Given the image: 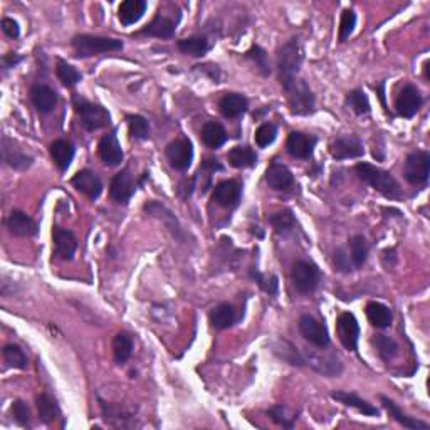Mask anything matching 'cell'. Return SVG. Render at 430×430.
I'll list each match as a JSON object with an SVG mask.
<instances>
[{"label":"cell","instance_id":"1","mask_svg":"<svg viewBox=\"0 0 430 430\" xmlns=\"http://www.w3.org/2000/svg\"><path fill=\"white\" fill-rule=\"evenodd\" d=\"M303 61H305V51H303L301 42L298 37L289 39L286 44H283L278 51V71H279V82L283 89H286L298 76L301 69Z\"/></svg>","mask_w":430,"mask_h":430},{"label":"cell","instance_id":"2","mask_svg":"<svg viewBox=\"0 0 430 430\" xmlns=\"http://www.w3.org/2000/svg\"><path fill=\"white\" fill-rule=\"evenodd\" d=\"M355 172L360 177V180L365 181L366 185H370L373 190L380 192L386 199H398L402 195L400 183H398L392 173L384 170V168H378L375 165L363 161V163H358L355 167Z\"/></svg>","mask_w":430,"mask_h":430},{"label":"cell","instance_id":"3","mask_svg":"<svg viewBox=\"0 0 430 430\" xmlns=\"http://www.w3.org/2000/svg\"><path fill=\"white\" fill-rule=\"evenodd\" d=\"M71 46L74 49V56L80 59L100 56V54L106 53H118V51L123 49V42L120 39L101 37V35L89 34H80L76 37H73Z\"/></svg>","mask_w":430,"mask_h":430},{"label":"cell","instance_id":"4","mask_svg":"<svg viewBox=\"0 0 430 430\" xmlns=\"http://www.w3.org/2000/svg\"><path fill=\"white\" fill-rule=\"evenodd\" d=\"M73 106L74 111H76L78 118H80V123L84 129L88 132H96V129L106 128L111 121L108 109L102 108L101 105L96 102H91L81 96H73Z\"/></svg>","mask_w":430,"mask_h":430},{"label":"cell","instance_id":"5","mask_svg":"<svg viewBox=\"0 0 430 430\" xmlns=\"http://www.w3.org/2000/svg\"><path fill=\"white\" fill-rule=\"evenodd\" d=\"M284 91L287 94L291 113L296 114V116H307V114L316 111V98H314L313 91L305 80L296 78Z\"/></svg>","mask_w":430,"mask_h":430},{"label":"cell","instance_id":"6","mask_svg":"<svg viewBox=\"0 0 430 430\" xmlns=\"http://www.w3.org/2000/svg\"><path fill=\"white\" fill-rule=\"evenodd\" d=\"M291 279L298 293L311 294L321 281V271L311 260H296L291 271Z\"/></svg>","mask_w":430,"mask_h":430},{"label":"cell","instance_id":"7","mask_svg":"<svg viewBox=\"0 0 430 430\" xmlns=\"http://www.w3.org/2000/svg\"><path fill=\"white\" fill-rule=\"evenodd\" d=\"M404 175L409 183L424 187L427 185L430 175V155L429 152L410 153L404 163Z\"/></svg>","mask_w":430,"mask_h":430},{"label":"cell","instance_id":"8","mask_svg":"<svg viewBox=\"0 0 430 430\" xmlns=\"http://www.w3.org/2000/svg\"><path fill=\"white\" fill-rule=\"evenodd\" d=\"M135 190L136 181L129 167H126L120 173H116L111 179V183H109V197H111L113 202L120 205L128 204Z\"/></svg>","mask_w":430,"mask_h":430},{"label":"cell","instance_id":"9","mask_svg":"<svg viewBox=\"0 0 430 430\" xmlns=\"http://www.w3.org/2000/svg\"><path fill=\"white\" fill-rule=\"evenodd\" d=\"M298 328L301 337L310 343V345L316 346V348H326L330 346V334L326 326L319 323L310 314H303L298 321Z\"/></svg>","mask_w":430,"mask_h":430},{"label":"cell","instance_id":"10","mask_svg":"<svg viewBox=\"0 0 430 430\" xmlns=\"http://www.w3.org/2000/svg\"><path fill=\"white\" fill-rule=\"evenodd\" d=\"M165 155H167V160L172 168H175L179 172L188 170L193 160V147L190 140L179 138V140L172 141L167 150H165Z\"/></svg>","mask_w":430,"mask_h":430},{"label":"cell","instance_id":"11","mask_svg":"<svg viewBox=\"0 0 430 430\" xmlns=\"http://www.w3.org/2000/svg\"><path fill=\"white\" fill-rule=\"evenodd\" d=\"M0 150H2V161L7 165V167L14 168V170H27V168L34 163L33 156L27 155V153L24 152L14 140H10L9 136H2Z\"/></svg>","mask_w":430,"mask_h":430},{"label":"cell","instance_id":"12","mask_svg":"<svg viewBox=\"0 0 430 430\" xmlns=\"http://www.w3.org/2000/svg\"><path fill=\"white\" fill-rule=\"evenodd\" d=\"M143 210L147 212V214L152 215V217H155V219H159L160 222H163L165 227H167V231L170 232V234L177 240L183 242V240L187 239V235H185L183 229H181V226H180L179 219H177V217L173 215L172 212L168 210V208L165 207L163 204L156 202V200H150V202L145 204Z\"/></svg>","mask_w":430,"mask_h":430},{"label":"cell","instance_id":"13","mask_svg":"<svg viewBox=\"0 0 430 430\" xmlns=\"http://www.w3.org/2000/svg\"><path fill=\"white\" fill-rule=\"evenodd\" d=\"M337 330L341 345L346 350L357 351L358 340H360V325H358V319L355 318V314L348 313V311L341 313L338 316Z\"/></svg>","mask_w":430,"mask_h":430},{"label":"cell","instance_id":"14","mask_svg":"<svg viewBox=\"0 0 430 430\" xmlns=\"http://www.w3.org/2000/svg\"><path fill=\"white\" fill-rule=\"evenodd\" d=\"M330 153L334 160H348L360 159L365 155V148L360 138L355 135H341L331 143Z\"/></svg>","mask_w":430,"mask_h":430},{"label":"cell","instance_id":"15","mask_svg":"<svg viewBox=\"0 0 430 430\" xmlns=\"http://www.w3.org/2000/svg\"><path fill=\"white\" fill-rule=\"evenodd\" d=\"M318 143V138L313 135H306L301 132L289 133L286 141V150L293 159L298 160H310L313 156L314 147Z\"/></svg>","mask_w":430,"mask_h":430},{"label":"cell","instance_id":"16","mask_svg":"<svg viewBox=\"0 0 430 430\" xmlns=\"http://www.w3.org/2000/svg\"><path fill=\"white\" fill-rule=\"evenodd\" d=\"M420 106H422V94L419 88L413 84L404 86V89L398 93L395 101V109L398 116L413 118L417 113H419Z\"/></svg>","mask_w":430,"mask_h":430},{"label":"cell","instance_id":"17","mask_svg":"<svg viewBox=\"0 0 430 430\" xmlns=\"http://www.w3.org/2000/svg\"><path fill=\"white\" fill-rule=\"evenodd\" d=\"M98 155H100L102 163L108 165V167H118V165H121V161L125 159V153L121 150L120 141H118L116 129H113L111 133L101 138L100 145H98Z\"/></svg>","mask_w":430,"mask_h":430},{"label":"cell","instance_id":"18","mask_svg":"<svg viewBox=\"0 0 430 430\" xmlns=\"http://www.w3.org/2000/svg\"><path fill=\"white\" fill-rule=\"evenodd\" d=\"M53 240H54V258L61 260H73L78 249V240L74 234L66 229L54 226L53 229Z\"/></svg>","mask_w":430,"mask_h":430},{"label":"cell","instance_id":"19","mask_svg":"<svg viewBox=\"0 0 430 430\" xmlns=\"http://www.w3.org/2000/svg\"><path fill=\"white\" fill-rule=\"evenodd\" d=\"M240 195H242V187L239 181L235 180H224L215 185L214 188V202L224 208H235L240 202Z\"/></svg>","mask_w":430,"mask_h":430},{"label":"cell","instance_id":"20","mask_svg":"<svg viewBox=\"0 0 430 430\" xmlns=\"http://www.w3.org/2000/svg\"><path fill=\"white\" fill-rule=\"evenodd\" d=\"M6 226L9 229L10 234L15 235V238H34V235H37L39 232L35 220L22 210L12 212V214L7 217Z\"/></svg>","mask_w":430,"mask_h":430},{"label":"cell","instance_id":"21","mask_svg":"<svg viewBox=\"0 0 430 430\" xmlns=\"http://www.w3.org/2000/svg\"><path fill=\"white\" fill-rule=\"evenodd\" d=\"M71 183H73V187L76 188L78 192L84 193V195L91 200H96L102 192L101 179L93 170H88V168L78 172L76 175L73 177V180H71Z\"/></svg>","mask_w":430,"mask_h":430},{"label":"cell","instance_id":"22","mask_svg":"<svg viewBox=\"0 0 430 430\" xmlns=\"http://www.w3.org/2000/svg\"><path fill=\"white\" fill-rule=\"evenodd\" d=\"M177 22L173 19L167 17L161 12L153 17V21L148 24L145 29H141L136 35H148V37H159V39H172L175 35Z\"/></svg>","mask_w":430,"mask_h":430},{"label":"cell","instance_id":"23","mask_svg":"<svg viewBox=\"0 0 430 430\" xmlns=\"http://www.w3.org/2000/svg\"><path fill=\"white\" fill-rule=\"evenodd\" d=\"M266 181L274 190H289L294 185V177L286 165L272 161L266 170Z\"/></svg>","mask_w":430,"mask_h":430},{"label":"cell","instance_id":"24","mask_svg":"<svg viewBox=\"0 0 430 430\" xmlns=\"http://www.w3.org/2000/svg\"><path fill=\"white\" fill-rule=\"evenodd\" d=\"M30 100L39 113L47 114L57 105V93L47 84H34L30 88Z\"/></svg>","mask_w":430,"mask_h":430},{"label":"cell","instance_id":"25","mask_svg":"<svg viewBox=\"0 0 430 430\" xmlns=\"http://www.w3.org/2000/svg\"><path fill=\"white\" fill-rule=\"evenodd\" d=\"M249 108V101L244 94L239 93H227L220 98L219 101V109L224 116L229 118V120H235V118H240L244 113L247 111Z\"/></svg>","mask_w":430,"mask_h":430},{"label":"cell","instance_id":"26","mask_svg":"<svg viewBox=\"0 0 430 430\" xmlns=\"http://www.w3.org/2000/svg\"><path fill=\"white\" fill-rule=\"evenodd\" d=\"M306 363H310V366H313L318 373L325 375V377H338L343 372L341 361L333 355L311 353L307 355Z\"/></svg>","mask_w":430,"mask_h":430},{"label":"cell","instance_id":"27","mask_svg":"<svg viewBox=\"0 0 430 430\" xmlns=\"http://www.w3.org/2000/svg\"><path fill=\"white\" fill-rule=\"evenodd\" d=\"M380 402L384 404L386 412L390 413V417H392L395 422H398L400 425H404L405 429H410V430H427L429 429L427 422L417 420V419H413V417H409L405 412H402V409L398 407L392 398L380 395Z\"/></svg>","mask_w":430,"mask_h":430},{"label":"cell","instance_id":"28","mask_svg":"<svg viewBox=\"0 0 430 430\" xmlns=\"http://www.w3.org/2000/svg\"><path fill=\"white\" fill-rule=\"evenodd\" d=\"M49 152L54 165H56L61 172H66L69 168L71 161L74 159L76 148H74V145L68 140H54L53 143H51Z\"/></svg>","mask_w":430,"mask_h":430},{"label":"cell","instance_id":"29","mask_svg":"<svg viewBox=\"0 0 430 430\" xmlns=\"http://www.w3.org/2000/svg\"><path fill=\"white\" fill-rule=\"evenodd\" d=\"M148 9V3L145 0H126L118 7V19L123 26H132L143 17Z\"/></svg>","mask_w":430,"mask_h":430},{"label":"cell","instance_id":"30","mask_svg":"<svg viewBox=\"0 0 430 430\" xmlns=\"http://www.w3.org/2000/svg\"><path fill=\"white\" fill-rule=\"evenodd\" d=\"M331 398L338 400L340 404L346 405V407H353L357 409L358 412H361L363 415H368V417H378V409L373 407L370 402L363 400L357 395V393H351V392H331Z\"/></svg>","mask_w":430,"mask_h":430},{"label":"cell","instance_id":"31","mask_svg":"<svg viewBox=\"0 0 430 430\" xmlns=\"http://www.w3.org/2000/svg\"><path fill=\"white\" fill-rule=\"evenodd\" d=\"M208 319H210L212 326H214L215 330H227L238 321V314H235L234 306L229 305V303H222V305L215 306L214 310L210 311Z\"/></svg>","mask_w":430,"mask_h":430},{"label":"cell","instance_id":"32","mask_svg":"<svg viewBox=\"0 0 430 430\" xmlns=\"http://www.w3.org/2000/svg\"><path fill=\"white\" fill-rule=\"evenodd\" d=\"M200 135H202V141L205 147L210 150L220 148L229 138L226 128H224L220 123H217V121H208V123H205Z\"/></svg>","mask_w":430,"mask_h":430},{"label":"cell","instance_id":"33","mask_svg":"<svg viewBox=\"0 0 430 430\" xmlns=\"http://www.w3.org/2000/svg\"><path fill=\"white\" fill-rule=\"evenodd\" d=\"M272 351L278 355L279 358H283L284 361L289 363L293 366H305L306 365V358L299 353V350L296 348L291 341L287 340H276L272 343Z\"/></svg>","mask_w":430,"mask_h":430},{"label":"cell","instance_id":"34","mask_svg":"<svg viewBox=\"0 0 430 430\" xmlns=\"http://www.w3.org/2000/svg\"><path fill=\"white\" fill-rule=\"evenodd\" d=\"M100 405H101V413L102 419H105L108 424L118 425V427H125L128 424V420L132 419V412H128L125 407L118 404H108V402L101 400L100 398Z\"/></svg>","mask_w":430,"mask_h":430},{"label":"cell","instance_id":"35","mask_svg":"<svg viewBox=\"0 0 430 430\" xmlns=\"http://www.w3.org/2000/svg\"><path fill=\"white\" fill-rule=\"evenodd\" d=\"M366 316H368V321L372 323L375 328L385 330L392 325V311H390L388 306L382 305V303H368L366 305Z\"/></svg>","mask_w":430,"mask_h":430},{"label":"cell","instance_id":"36","mask_svg":"<svg viewBox=\"0 0 430 430\" xmlns=\"http://www.w3.org/2000/svg\"><path fill=\"white\" fill-rule=\"evenodd\" d=\"M229 163L234 168H251L258 163V153L251 147H234L227 153Z\"/></svg>","mask_w":430,"mask_h":430},{"label":"cell","instance_id":"37","mask_svg":"<svg viewBox=\"0 0 430 430\" xmlns=\"http://www.w3.org/2000/svg\"><path fill=\"white\" fill-rule=\"evenodd\" d=\"M177 46H179L181 54L192 57H202L208 53V49H210V44H208L207 39L199 37V35L180 39V41L177 42Z\"/></svg>","mask_w":430,"mask_h":430},{"label":"cell","instance_id":"38","mask_svg":"<svg viewBox=\"0 0 430 430\" xmlns=\"http://www.w3.org/2000/svg\"><path fill=\"white\" fill-rule=\"evenodd\" d=\"M37 410H39V419H41L44 424H53L54 420H57L61 417V409L56 404L53 397L47 395V393H41L37 398Z\"/></svg>","mask_w":430,"mask_h":430},{"label":"cell","instance_id":"39","mask_svg":"<svg viewBox=\"0 0 430 430\" xmlns=\"http://www.w3.org/2000/svg\"><path fill=\"white\" fill-rule=\"evenodd\" d=\"M133 353V338L128 333L121 331L113 338V357L118 365H123L129 360Z\"/></svg>","mask_w":430,"mask_h":430},{"label":"cell","instance_id":"40","mask_svg":"<svg viewBox=\"0 0 430 430\" xmlns=\"http://www.w3.org/2000/svg\"><path fill=\"white\" fill-rule=\"evenodd\" d=\"M267 219H269V224L278 234H287V232H291L296 227V217L289 208L274 212Z\"/></svg>","mask_w":430,"mask_h":430},{"label":"cell","instance_id":"41","mask_svg":"<svg viewBox=\"0 0 430 430\" xmlns=\"http://www.w3.org/2000/svg\"><path fill=\"white\" fill-rule=\"evenodd\" d=\"M350 244V252H351V262H353V267L360 269L363 267V264L366 262L368 259V244H366V239L363 235H353L348 240Z\"/></svg>","mask_w":430,"mask_h":430},{"label":"cell","instance_id":"42","mask_svg":"<svg viewBox=\"0 0 430 430\" xmlns=\"http://www.w3.org/2000/svg\"><path fill=\"white\" fill-rule=\"evenodd\" d=\"M372 345L377 348L378 357L384 361H390L397 357L398 353V345L395 340L385 337V334H375L372 338Z\"/></svg>","mask_w":430,"mask_h":430},{"label":"cell","instance_id":"43","mask_svg":"<svg viewBox=\"0 0 430 430\" xmlns=\"http://www.w3.org/2000/svg\"><path fill=\"white\" fill-rule=\"evenodd\" d=\"M244 57L252 61V64L256 66V69H258V73L260 74V76H264V78L269 76L271 74L269 57H267V53L262 49V47L254 44L246 54H244Z\"/></svg>","mask_w":430,"mask_h":430},{"label":"cell","instance_id":"44","mask_svg":"<svg viewBox=\"0 0 430 430\" xmlns=\"http://www.w3.org/2000/svg\"><path fill=\"white\" fill-rule=\"evenodd\" d=\"M126 125H128V133L133 140H148L150 123L147 118L140 116V114H128Z\"/></svg>","mask_w":430,"mask_h":430},{"label":"cell","instance_id":"45","mask_svg":"<svg viewBox=\"0 0 430 430\" xmlns=\"http://www.w3.org/2000/svg\"><path fill=\"white\" fill-rule=\"evenodd\" d=\"M56 74L57 80L61 81L62 86H66V88H74V86L82 80L80 71L74 68V66L68 64L66 61H62V59H57Z\"/></svg>","mask_w":430,"mask_h":430},{"label":"cell","instance_id":"46","mask_svg":"<svg viewBox=\"0 0 430 430\" xmlns=\"http://www.w3.org/2000/svg\"><path fill=\"white\" fill-rule=\"evenodd\" d=\"M346 105L353 109L355 114L361 116V114H368L372 111V106H370V100L366 96V93L363 89H353L346 94Z\"/></svg>","mask_w":430,"mask_h":430},{"label":"cell","instance_id":"47","mask_svg":"<svg viewBox=\"0 0 430 430\" xmlns=\"http://www.w3.org/2000/svg\"><path fill=\"white\" fill-rule=\"evenodd\" d=\"M267 415L271 417L272 422H276L284 429H293L294 422L298 420V413L291 412L286 405H274V407L267 410Z\"/></svg>","mask_w":430,"mask_h":430},{"label":"cell","instance_id":"48","mask_svg":"<svg viewBox=\"0 0 430 430\" xmlns=\"http://www.w3.org/2000/svg\"><path fill=\"white\" fill-rule=\"evenodd\" d=\"M3 360H6L12 368L17 370H26L27 368V355L24 353V350L17 345H6L3 346Z\"/></svg>","mask_w":430,"mask_h":430},{"label":"cell","instance_id":"49","mask_svg":"<svg viewBox=\"0 0 430 430\" xmlns=\"http://www.w3.org/2000/svg\"><path fill=\"white\" fill-rule=\"evenodd\" d=\"M278 138V128L272 123H262L256 129V143L259 148H266L269 145L274 143V140Z\"/></svg>","mask_w":430,"mask_h":430},{"label":"cell","instance_id":"50","mask_svg":"<svg viewBox=\"0 0 430 430\" xmlns=\"http://www.w3.org/2000/svg\"><path fill=\"white\" fill-rule=\"evenodd\" d=\"M355 27H357V14L351 9H345L341 14L340 21V33H338V41L346 42V39L353 34Z\"/></svg>","mask_w":430,"mask_h":430},{"label":"cell","instance_id":"51","mask_svg":"<svg viewBox=\"0 0 430 430\" xmlns=\"http://www.w3.org/2000/svg\"><path fill=\"white\" fill-rule=\"evenodd\" d=\"M10 412H12V417H14V420L17 422L21 427H27V425L30 424V410L29 407H27L26 402L15 400L14 404H12Z\"/></svg>","mask_w":430,"mask_h":430},{"label":"cell","instance_id":"52","mask_svg":"<svg viewBox=\"0 0 430 430\" xmlns=\"http://www.w3.org/2000/svg\"><path fill=\"white\" fill-rule=\"evenodd\" d=\"M252 278H254L256 281H258V284L260 286V289L266 291L267 294H271V296L278 294L279 283H278V278H276L274 274H272V276H262V274H260V272L252 269Z\"/></svg>","mask_w":430,"mask_h":430},{"label":"cell","instance_id":"53","mask_svg":"<svg viewBox=\"0 0 430 430\" xmlns=\"http://www.w3.org/2000/svg\"><path fill=\"white\" fill-rule=\"evenodd\" d=\"M333 264L334 267H337L338 271L343 272V274H350V272H353V262H351L350 256L346 254L345 249H337L334 251V256H333Z\"/></svg>","mask_w":430,"mask_h":430},{"label":"cell","instance_id":"54","mask_svg":"<svg viewBox=\"0 0 430 430\" xmlns=\"http://www.w3.org/2000/svg\"><path fill=\"white\" fill-rule=\"evenodd\" d=\"M2 30L6 33V35H9L10 39H17L19 35H21V27H19L17 21H14V19L10 17L2 19Z\"/></svg>","mask_w":430,"mask_h":430},{"label":"cell","instance_id":"55","mask_svg":"<svg viewBox=\"0 0 430 430\" xmlns=\"http://www.w3.org/2000/svg\"><path fill=\"white\" fill-rule=\"evenodd\" d=\"M22 61V56L17 53H9L6 54V56L2 57V69L7 71V69H12L15 68V66L19 64V62Z\"/></svg>","mask_w":430,"mask_h":430},{"label":"cell","instance_id":"56","mask_svg":"<svg viewBox=\"0 0 430 430\" xmlns=\"http://www.w3.org/2000/svg\"><path fill=\"white\" fill-rule=\"evenodd\" d=\"M202 170H208V172H220V170H224V167H222V165L219 163V160H217V159H207V160H204V163H202Z\"/></svg>","mask_w":430,"mask_h":430}]
</instances>
